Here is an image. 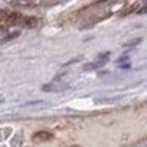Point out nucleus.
I'll list each match as a JSON object with an SVG mask.
<instances>
[{"instance_id":"obj_1","label":"nucleus","mask_w":147,"mask_h":147,"mask_svg":"<svg viewBox=\"0 0 147 147\" xmlns=\"http://www.w3.org/2000/svg\"><path fill=\"white\" fill-rule=\"evenodd\" d=\"M32 139L33 141H51L52 139V133H49V131H38V133L33 134Z\"/></svg>"},{"instance_id":"obj_2","label":"nucleus","mask_w":147,"mask_h":147,"mask_svg":"<svg viewBox=\"0 0 147 147\" xmlns=\"http://www.w3.org/2000/svg\"><path fill=\"white\" fill-rule=\"evenodd\" d=\"M48 106V103L45 101H29V103H24L22 108H45Z\"/></svg>"},{"instance_id":"obj_3","label":"nucleus","mask_w":147,"mask_h":147,"mask_svg":"<svg viewBox=\"0 0 147 147\" xmlns=\"http://www.w3.org/2000/svg\"><path fill=\"white\" fill-rule=\"evenodd\" d=\"M18 21H21L19 14H11V16H8V26H14Z\"/></svg>"},{"instance_id":"obj_4","label":"nucleus","mask_w":147,"mask_h":147,"mask_svg":"<svg viewBox=\"0 0 147 147\" xmlns=\"http://www.w3.org/2000/svg\"><path fill=\"white\" fill-rule=\"evenodd\" d=\"M24 24H27V27H35L36 24H38V21H36L35 18H29V19L24 21Z\"/></svg>"},{"instance_id":"obj_5","label":"nucleus","mask_w":147,"mask_h":147,"mask_svg":"<svg viewBox=\"0 0 147 147\" xmlns=\"http://www.w3.org/2000/svg\"><path fill=\"white\" fill-rule=\"evenodd\" d=\"M138 43H141V38H136V40H133V41L125 43V46H134V45H138Z\"/></svg>"},{"instance_id":"obj_6","label":"nucleus","mask_w":147,"mask_h":147,"mask_svg":"<svg viewBox=\"0 0 147 147\" xmlns=\"http://www.w3.org/2000/svg\"><path fill=\"white\" fill-rule=\"evenodd\" d=\"M3 101H5V100H3V96H0V105H2Z\"/></svg>"}]
</instances>
